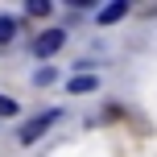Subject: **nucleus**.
<instances>
[{"instance_id":"1","label":"nucleus","mask_w":157,"mask_h":157,"mask_svg":"<svg viewBox=\"0 0 157 157\" xmlns=\"http://www.w3.org/2000/svg\"><path fill=\"white\" fill-rule=\"evenodd\" d=\"M54 120H58V112H54V108H50V112H41V116H33L29 124L21 128V145H33V141H37V136H46Z\"/></svg>"},{"instance_id":"2","label":"nucleus","mask_w":157,"mask_h":157,"mask_svg":"<svg viewBox=\"0 0 157 157\" xmlns=\"http://www.w3.org/2000/svg\"><path fill=\"white\" fill-rule=\"evenodd\" d=\"M62 41H66V29H46V33H37V41H33V54L50 58V54L62 50Z\"/></svg>"},{"instance_id":"3","label":"nucleus","mask_w":157,"mask_h":157,"mask_svg":"<svg viewBox=\"0 0 157 157\" xmlns=\"http://www.w3.org/2000/svg\"><path fill=\"white\" fill-rule=\"evenodd\" d=\"M124 13H128V4H124V0H116V4H103V8H99V25H112V21H120Z\"/></svg>"},{"instance_id":"4","label":"nucleus","mask_w":157,"mask_h":157,"mask_svg":"<svg viewBox=\"0 0 157 157\" xmlns=\"http://www.w3.org/2000/svg\"><path fill=\"white\" fill-rule=\"evenodd\" d=\"M95 83H99L95 75H75L66 87H71V95H83V91H95Z\"/></svg>"},{"instance_id":"5","label":"nucleus","mask_w":157,"mask_h":157,"mask_svg":"<svg viewBox=\"0 0 157 157\" xmlns=\"http://www.w3.org/2000/svg\"><path fill=\"white\" fill-rule=\"evenodd\" d=\"M17 29H21V25H17V17H0V46H8V41L17 37Z\"/></svg>"},{"instance_id":"6","label":"nucleus","mask_w":157,"mask_h":157,"mask_svg":"<svg viewBox=\"0 0 157 157\" xmlns=\"http://www.w3.org/2000/svg\"><path fill=\"white\" fill-rule=\"evenodd\" d=\"M50 8H54L50 0H29V4H25V13H29V17H50Z\"/></svg>"},{"instance_id":"7","label":"nucleus","mask_w":157,"mask_h":157,"mask_svg":"<svg viewBox=\"0 0 157 157\" xmlns=\"http://www.w3.org/2000/svg\"><path fill=\"white\" fill-rule=\"evenodd\" d=\"M4 116H17V103L8 99V95H0V120H4Z\"/></svg>"}]
</instances>
